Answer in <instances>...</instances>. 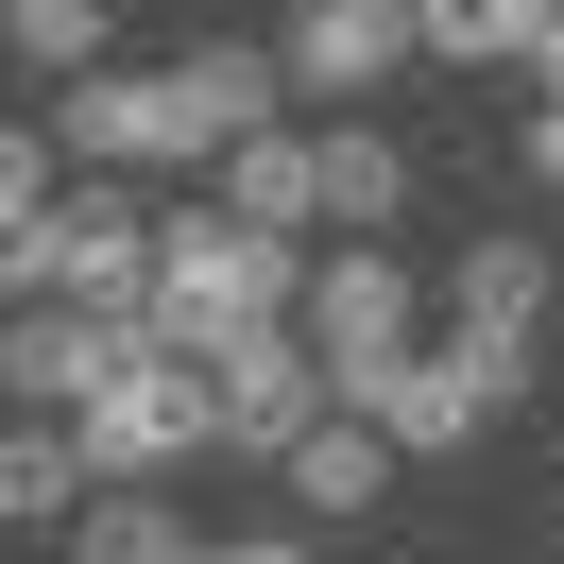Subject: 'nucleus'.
<instances>
[{
	"label": "nucleus",
	"mask_w": 564,
	"mask_h": 564,
	"mask_svg": "<svg viewBox=\"0 0 564 564\" xmlns=\"http://www.w3.org/2000/svg\"><path fill=\"white\" fill-rule=\"evenodd\" d=\"M154 257H172V206H138L120 172H86L35 223H0V274L18 291H86V308H154Z\"/></svg>",
	"instance_id": "1"
},
{
	"label": "nucleus",
	"mask_w": 564,
	"mask_h": 564,
	"mask_svg": "<svg viewBox=\"0 0 564 564\" xmlns=\"http://www.w3.org/2000/svg\"><path fill=\"white\" fill-rule=\"evenodd\" d=\"M154 308H172L188 343H223V325H274V308H308V274H291V223H257V206H172Z\"/></svg>",
	"instance_id": "2"
},
{
	"label": "nucleus",
	"mask_w": 564,
	"mask_h": 564,
	"mask_svg": "<svg viewBox=\"0 0 564 564\" xmlns=\"http://www.w3.org/2000/svg\"><path fill=\"white\" fill-rule=\"evenodd\" d=\"M325 393H343V377H325L308 308H274V325H223V445H240V462H291Z\"/></svg>",
	"instance_id": "3"
},
{
	"label": "nucleus",
	"mask_w": 564,
	"mask_h": 564,
	"mask_svg": "<svg viewBox=\"0 0 564 564\" xmlns=\"http://www.w3.org/2000/svg\"><path fill=\"white\" fill-rule=\"evenodd\" d=\"M274 86H291V52H240V35L172 52V172H206V154H240L257 120H274Z\"/></svg>",
	"instance_id": "4"
},
{
	"label": "nucleus",
	"mask_w": 564,
	"mask_h": 564,
	"mask_svg": "<svg viewBox=\"0 0 564 564\" xmlns=\"http://www.w3.org/2000/svg\"><path fill=\"white\" fill-rule=\"evenodd\" d=\"M291 86H393L427 52V0H291Z\"/></svg>",
	"instance_id": "5"
},
{
	"label": "nucleus",
	"mask_w": 564,
	"mask_h": 564,
	"mask_svg": "<svg viewBox=\"0 0 564 564\" xmlns=\"http://www.w3.org/2000/svg\"><path fill=\"white\" fill-rule=\"evenodd\" d=\"M52 138L86 172H172V69H69L52 86Z\"/></svg>",
	"instance_id": "6"
},
{
	"label": "nucleus",
	"mask_w": 564,
	"mask_h": 564,
	"mask_svg": "<svg viewBox=\"0 0 564 564\" xmlns=\"http://www.w3.org/2000/svg\"><path fill=\"white\" fill-rule=\"evenodd\" d=\"M308 343H325V377H343V359H393V343H411V257H393V240L308 257Z\"/></svg>",
	"instance_id": "7"
},
{
	"label": "nucleus",
	"mask_w": 564,
	"mask_h": 564,
	"mask_svg": "<svg viewBox=\"0 0 564 564\" xmlns=\"http://www.w3.org/2000/svg\"><path fill=\"white\" fill-rule=\"evenodd\" d=\"M393 462H411V445H393L359 393H325V411H308V445H291L274 479H291V513H308V530H343V513H377V496H393Z\"/></svg>",
	"instance_id": "8"
},
{
	"label": "nucleus",
	"mask_w": 564,
	"mask_h": 564,
	"mask_svg": "<svg viewBox=\"0 0 564 564\" xmlns=\"http://www.w3.org/2000/svg\"><path fill=\"white\" fill-rule=\"evenodd\" d=\"M343 393H359V411H377L411 462H427V445H462V427H496V411H479V377H462V343H445V359H427V343H393V359H343Z\"/></svg>",
	"instance_id": "9"
},
{
	"label": "nucleus",
	"mask_w": 564,
	"mask_h": 564,
	"mask_svg": "<svg viewBox=\"0 0 564 564\" xmlns=\"http://www.w3.org/2000/svg\"><path fill=\"white\" fill-rule=\"evenodd\" d=\"M445 325H547V240L530 223H479L462 274H445Z\"/></svg>",
	"instance_id": "10"
},
{
	"label": "nucleus",
	"mask_w": 564,
	"mask_h": 564,
	"mask_svg": "<svg viewBox=\"0 0 564 564\" xmlns=\"http://www.w3.org/2000/svg\"><path fill=\"white\" fill-rule=\"evenodd\" d=\"M393 206H411V138H377V120H325V223H343V240H377Z\"/></svg>",
	"instance_id": "11"
},
{
	"label": "nucleus",
	"mask_w": 564,
	"mask_h": 564,
	"mask_svg": "<svg viewBox=\"0 0 564 564\" xmlns=\"http://www.w3.org/2000/svg\"><path fill=\"white\" fill-rule=\"evenodd\" d=\"M223 206H257V223H325V138H291V120H257V138L223 154Z\"/></svg>",
	"instance_id": "12"
},
{
	"label": "nucleus",
	"mask_w": 564,
	"mask_h": 564,
	"mask_svg": "<svg viewBox=\"0 0 564 564\" xmlns=\"http://www.w3.org/2000/svg\"><path fill=\"white\" fill-rule=\"evenodd\" d=\"M86 496H104V479H86V427H18V445H0V513H35V530H69L86 513Z\"/></svg>",
	"instance_id": "13"
},
{
	"label": "nucleus",
	"mask_w": 564,
	"mask_h": 564,
	"mask_svg": "<svg viewBox=\"0 0 564 564\" xmlns=\"http://www.w3.org/2000/svg\"><path fill=\"white\" fill-rule=\"evenodd\" d=\"M69 547H104V564H172V547H188V513H172L154 479H104V496L69 513Z\"/></svg>",
	"instance_id": "14"
},
{
	"label": "nucleus",
	"mask_w": 564,
	"mask_h": 564,
	"mask_svg": "<svg viewBox=\"0 0 564 564\" xmlns=\"http://www.w3.org/2000/svg\"><path fill=\"white\" fill-rule=\"evenodd\" d=\"M0 35L35 86H69V69H104V0H0Z\"/></svg>",
	"instance_id": "15"
},
{
	"label": "nucleus",
	"mask_w": 564,
	"mask_h": 564,
	"mask_svg": "<svg viewBox=\"0 0 564 564\" xmlns=\"http://www.w3.org/2000/svg\"><path fill=\"white\" fill-rule=\"evenodd\" d=\"M427 52H445V69H513V52H530V0H427Z\"/></svg>",
	"instance_id": "16"
},
{
	"label": "nucleus",
	"mask_w": 564,
	"mask_h": 564,
	"mask_svg": "<svg viewBox=\"0 0 564 564\" xmlns=\"http://www.w3.org/2000/svg\"><path fill=\"white\" fill-rule=\"evenodd\" d=\"M52 154H69L52 120H18V138H0V223H35V206H52Z\"/></svg>",
	"instance_id": "17"
},
{
	"label": "nucleus",
	"mask_w": 564,
	"mask_h": 564,
	"mask_svg": "<svg viewBox=\"0 0 564 564\" xmlns=\"http://www.w3.org/2000/svg\"><path fill=\"white\" fill-rule=\"evenodd\" d=\"M513 154H530V188H564V86L530 104V138H513Z\"/></svg>",
	"instance_id": "18"
},
{
	"label": "nucleus",
	"mask_w": 564,
	"mask_h": 564,
	"mask_svg": "<svg viewBox=\"0 0 564 564\" xmlns=\"http://www.w3.org/2000/svg\"><path fill=\"white\" fill-rule=\"evenodd\" d=\"M530 86H564V0H530Z\"/></svg>",
	"instance_id": "19"
}]
</instances>
